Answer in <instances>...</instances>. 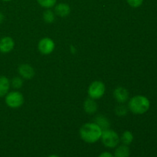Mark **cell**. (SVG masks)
I'll return each mask as SVG.
<instances>
[{
  "instance_id": "1",
  "label": "cell",
  "mask_w": 157,
  "mask_h": 157,
  "mask_svg": "<svg viewBox=\"0 0 157 157\" xmlns=\"http://www.w3.org/2000/svg\"><path fill=\"white\" fill-rule=\"evenodd\" d=\"M103 130L101 127L94 123L84 124L80 129V136L87 144H94L101 140Z\"/></svg>"
},
{
  "instance_id": "2",
  "label": "cell",
  "mask_w": 157,
  "mask_h": 157,
  "mask_svg": "<svg viewBox=\"0 0 157 157\" xmlns=\"http://www.w3.org/2000/svg\"><path fill=\"white\" fill-rule=\"evenodd\" d=\"M150 107L148 98L143 95H136L128 102V109L134 114H144Z\"/></svg>"
},
{
  "instance_id": "3",
  "label": "cell",
  "mask_w": 157,
  "mask_h": 157,
  "mask_svg": "<svg viewBox=\"0 0 157 157\" xmlns=\"http://www.w3.org/2000/svg\"><path fill=\"white\" fill-rule=\"evenodd\" d=\"M101 141L102 144L107 148H116L120 144L121 138L117 132L113 130H103L101 135Z\"/></svg>"
},
{
  "instance_id": "4",
  "label": "cell",
  "mask_w": 157,
  "mask_h": 157,
  "mask_svg": "<svg viewBox=\"0 0 157 157\" xmlns=\"http://www.w3.org/2000/svg\"><path fill=\"white\" fill-rule=\"evenodd\" d=\"M5 102L10 108H18L24 104V97L19 91H11L5 96Z\"/></svg>"
},
{
  "instance_id": "5",
  "label": "cell",
  "mask_w": 157,
  "mask_h": 157,
  "mask_svg": "<svg viewBox=\"0 0 157 157\" xmlns=\"http://www.w3.org/2000/svg\"><path fill=\"white\" fill-rule=\"evenodd\" d=\"M105 84L100 81H95L92 82L88 87L87 94L89 98L94 100H98L104 96L105 93Z\"/></svg>"
},
{
  "instance_id": "6",
  "label": "cell",
  "mask_w": 157,
  "mask_h": 157,
  "mask_svg": "<svg viewBox=\"0 0 157 157\" xmlns=\"http://www.w3.org/2000/svg\"><path fill=\"white\" fill-rule=\"evenodd\" d=\"M55 48V41L50 38H44L38 44V51L44 55H48L54 52Z\"/></svg>"
},
{
  "instance_id": "7",
  "label": "cell",
  "mask_w": 157,
  "mask_h": 157,
  "mask_svg": "<svg viewBox=\"0 0 157 157\" xmlns=\"http://www.w3.org/2000/svg\"><path fill=\"white\" fill-rule=\"evenodd\" d=\"M15 47V41L11 37L6 36L0 39V52L7 54L12 52Z\"/></svg>"
},
{
  "instance_id": "8",
  "label": "cell",
  "mask_w": 157,
  "mask_h": 157,
  "mask_svg": "<svg viewBox=\"0 0 157 157\" xmlns=\"http://www.w3.org/2000/svg\"><path fill=\"white\" fill-rule=\"evenodd\" d=\"M18 71L21 78L26 80L32 79L35 75V69L29 64H22L19 65Z\"/></svg>"
},
{
  "instance_id": "9",
  "label": "cell",
  "mask_w": 157,
  "mask_h": 157,
  "mask_svg": "<svg viewBox=\"0 0 157 157\" xmlns=\"http://www.w3.org/2000/svg\"><path fill=\"white\" fill-rule=\"evenodd\" d=\"M113 97L120 104H124L129 99V92L125 87H117L113 90Z\"/></svg>"
},
{
  "instance_id": "10",
  "label": "cell",
  "mask_w": 157,
  "mask_h": 157,
  "mask_svg": "<svg viewBox=\"0 0 157 157\" xmlns=\"http://www.w3.org/2000/svg\"><path fill=\"white\" fill-rule=\"evenodd\" d=\"M55 13L58 16L65 18L71 13V7L67 3L61 2L56 5L55 7Z\"/></svg>"
},
{
  "instance_id": "11",
  "label": "cell",
  "mask_w": 157,
  "mask_h": 157,
  "mask_svg": "<svg viewBox=\"0 0 157 157\" xmlns=\"http://www.w3.org/2000/svg\"><path fill=\"white\" fill-rule=\"evenodd\" d=\"M98 104L94 99L89 98L85 100L84 103V110L88 114H94L98 110Z\"/></svg>"
},
{
  "instance_id": "12",
  "label": "cell",
  "mask_w": 157,
  "mask_h": 157,
  "mask_svg": "<svg viewBox=\"0 0 157 157\" xmlns=\"http://www.w3.org/2000/svg\"><path fill=\"white\" fill-rule=\"evenodd\" d=\"M11 82L6 76H0V98L6 96L10 89Z\"/></svg>"
},
{
  "instance_id": "13",
  "label": "cell",
  "mask_w": 157,
  "mask_h": 157,
  "mask_svg": "<svg viewBox=\"0 0 157 157\" xmlns=\"http://www.w3.org/2000/svg\"><path fill=\"white\" fill-rule=\"evenodd\" d=\"M94 123L97 125L99 126L102 130H108L110 129V121L107 119L106 117L103 116V115H98L95 117Z\"/></svg>"
},
{
  "instance_id": "14",
  "label": "cell",
  "mask_w": 157,
  "mask_h": 157,
  "mask_svg": "<svg viewBox=\"0 0 157 157\" xmlns=\"http://www.w3.org/2000/svg\"><path fill=\"white\" fill-rule=\"evenodd\" d=\"M130 155V151L129 147L123 144L119 147H117L113 156L114 157H129Z\"/></svg>"
},
{
  "instance_id": "15",
  "label": "cell",
  "mask_w": 157,
  "mask_h": 157,
  "mask_svg": "<svg viewBox=\"0 0 157 157\" xmlns=\"http://www.w3.org/2000/svg\"><path fill=\"white\" fill-rule=\"evenodd\" d=\"M121 140L122 141L123 144H124V145L129 146L130 144H131L133 141V135L132 132L129 131V130L124 131L121 136Z\"/></svg>"
},
{
  "instance_id": "16",
  "label": "cell",
  "mask_w": 157,
  "mask_h": 157,
  "mask_svg": "<svg viewBox=\"0 0 157 157\" xmlns=\"http://www.w3.org/2000/svg\"><path fill=\"white\" fill-rule=\"evenodd\" d=\"M43 19L48 24H51L55 20V13L51 9H47L43 13Z\"/></svg>"
},
{
  "instance_id": "17",
  "label": "cell",
  "mask_w": 157,
  "mask_h": 157,
  "mask_svg": "<svg viewBox=\"0 0 157 157\" xmlns=\"http://www.w3.org/2000/svg\"><path fill=\"white\" fill-rule=\"evenodd\" d=\"M39 6L45 9H51L56 5L57 0H37Z\"/></svg>"
},
{
  "instance_id": "18",
  "label": "cell",
  "mask_w": 157,
  "mask_h": 157,
  "mask_svg": "<svg viewBox=\"0 0 157 157\" xmlns=\"http://www.w3.org/2000/svg\"><path fill=\"white\" fill-rule=\"evenodd\" d=\"M10 82L12 87L15 89L21 88L23 85V80L20 77H15V78H12Z\"/></svg>"
},
{
  "instance_id": "19",
  "label": "cell",
  "mask_w": 157,
  "mask_h": 157,
  "mask_svg": "<svg viewBox=\"0 0 157 157\" xmlns=\"http://www.w3.org/2000/svg\"><path fill=\"white\" fill-rule=\"evenodd\" d=\"M127 111H128L127 107H125L124 105H122V104L117 106V107H116V109H115V113H116L117 115L119 117L126 116L127 113Z\"/></svg>"
},
{
  "instance_id": "20",
  "label": "cell",
  "mask_w": 157,
  "mask_h": 157,
  "mask_svg": "<svg viewBox=\"0 0 157 157\" xmlns=\"http://www.w3.org/2000/svg\"><path fill=\"white\" fill-rule=\"evenodd\" d=\"M144 0H127L129 6H131L132 8H139L140 6H142Z\"/></svg>"
},
{
  "instance_id": "21",
  "label": "cell",
  "mask_w": 157,
  "mask_h": 157,
  "mask_svg": "<svg viewBox=\"0 0 157 157\" xmlns=\"http://www.w3.org/2000/svg\"><path fill=\"white\" fill-rule=\"evenodd\" d=\"M98 157H114V156L109 152H104V153H101Z\"/></svg>"
},
{
  "instance_id": "22",
  "label": "cell",
  "mask_w": 157,
  "mask_h": 157,
  "mask_svg": "<svg viewBox=\"0 0 157 157\" xmlns=\"http://www.w3.org/2000/svg\"><path fill=\"white\" fill-rule=\"evenodd\" d=\"M4 19H5L4 15H3L2 12H0V25H1L2 23L3 22V21H4Z\"/></svg>"
},
{
  "instance_id": "23",
  "label": "cell",
  "mask_w": 157,
  "mask_h": 157,
  "mask_svg": "<svg viewBox=\"0 0 157 157\" xmlns=\"http://www.w3.org/2000/svg\"><path fill=\"white\" fill-rule=\"evenodd\" d=\"M48 157H59V156H56V155H52V156H49Z\"/></svg>"
},
{
  "instance_id": "24",
  "label": "cell",
  "mask_w": 157,
  "mask_h": 157,
  "mask_svg": "<svg viewBox=\"0 0 157 157\" xmlns=\"http://www.w3.org/2000/svg\"><path fill=\"white\" fill-rule=\"evenodd\" d=\"M2 1H3V2H10V1H12V0H2Z\"/></svg>"
}]
</instances>
